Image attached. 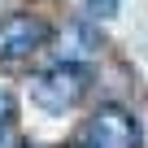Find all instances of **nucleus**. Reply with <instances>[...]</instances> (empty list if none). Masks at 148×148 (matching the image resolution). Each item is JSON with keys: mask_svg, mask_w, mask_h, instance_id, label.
Wrapping results in <instances>:
<instances>
[{"mask_svg": "<svg viewBox=\"0 0 148 148\" xmlns=\"http://www.w3.org/2000/svg\"><path fill=\"white\" fill-rule=\"evenodd\" d=\"M87 92V70L79 61H57L52 70L31 79V100L48 113H65L70 105H79Z\"/></svg>", "mask_w": 148, "mask_h": 148, "instance_id": "nucleus-1", "label": "nucleus"}, {"mask_svg": "<svg viewBox=\"0 0 148 148\" xmlns=\"http://www.w3.org/2000/svg\"><path fill=\"white\" fill-rule=\"evenodd\" d=\"M87 144H96V148H139V122L122 105H100L87 122Z\"/></svg>", "mask_w": 148, "mask_h": 148, "instance_id": "nucleus-2", "label": "nucleus"}, {"mask_svg": "<svg viewBox=\"0 0 148 148\" xmlns=\"http://www.w3.org/2000/svg\"><path fill=\"white\" fill-rule=\"evenodd\" d=\"M79 148H96V144H79Z\"/></svg>", "mask_w": 148, "mask_h": 148, "instance_id": "nucleus-7", "label": "nucleus"}, {"mask_svg": "<svg viewBox=\"0 0 148 148\" xmlns=\"http://www.w3.org/2000/svg\"><path fill=\"white\" fill-rule=\"evenodd\" d=\"M9 122H13V96H9V92H0V135L9 131Z\"/></svg>", "mask_w": 148, "mask_h": 148, "instance_id": "nucleus-5", "label": "nucleus"}, {"mask_svg": "<svg viewBox=\"0 0 148 148\" xmlns=\"http://www.w3.org/2000/svg\"><path fill=\"white\" fill-rule=\"evenodd\" d=\"M13 148H26V144H13Z\"/></svg>", "mask_w": 148, "mask_h": 148, "instance_id": "nucleus-8", "label": "nucleus"}, {"mask_svg": "<svg viewBox=\"0 0 148 148\" xmlns=\"http://www.w3.org/2000/svg\"><path fill=\"white\" fill-rule=\"evenodd\" d=\"M100 48V39L87 31V26H70L65 35H61V61H83V57H92Z\"/></svg>", "mask_w": 148, "mask_h": 148, "instance_id": "nucleus-4", "label": "nucleus"}, {"mask_svg": "<svg viewBox=\"0 0 148 148\" xmlns=\"http://www.w3.org/2000/svg\"><path fill=\"white\" fill-rule=\"evenodd\" d=\"M48 39V26L31 13H13L0 22V61H26L44 48Z\"/></svg>", "mask_w": 148, "mask_h": 148, "instance_id": "nucleus-3", "label": "nucleus"}, {"mask_svg": "<svg viewBox=\"0 0 148 148\" xmlns=\"http://www.w3.org/2000/svg\"><path fill=\"white\" fill-rule=\"evenodd\" d=\"M87 9H92L96 18H109V13H113V0H92V5H87Z\"/></svg>", "mask_w": 148, "mask_h": 148, "instance_id": "nucleus-6", "label": "nucleus"}]
</instances>
